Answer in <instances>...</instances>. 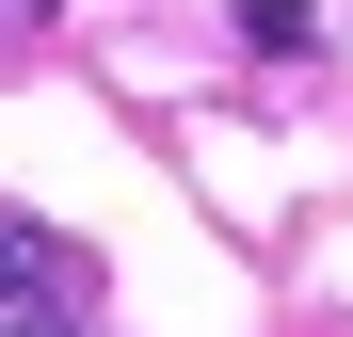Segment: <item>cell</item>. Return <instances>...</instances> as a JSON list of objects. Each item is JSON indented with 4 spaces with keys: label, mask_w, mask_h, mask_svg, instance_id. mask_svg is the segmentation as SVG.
Instances as JSON below:
<instances>
[{
    "label": "cell",
    "mask_w": 353,
    "mask_h": 337,
    "mask_svg": "<svg viewBox=\"0 0 353 337\" xmlns=\"http://www.w3.org/2000/svg\"><path fill=\"white\" fill-rule=\"evenodd\" d=\"M0 257H17V305H0V337H81L97 257L65 241V225H48V209H17V225H0Z\"/></svg>",
    "instance_id": "1"
}]
</instances>
